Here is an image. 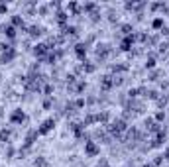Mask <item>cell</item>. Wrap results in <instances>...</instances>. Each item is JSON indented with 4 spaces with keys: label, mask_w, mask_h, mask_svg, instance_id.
Segmentation results:
<instances>
[{
    "label": "cell",
    "mask_w": 169,
    "mask_h": 167,
    "mask_svg": "<svg viewBox=\"0 0 169 167\" xmlns=\"http://www.w3.org/2000/svg\"><path fill=\"white\" fill-rule=\"evenodd\" d=\"M53 128H55V120H53V118H47L45 122L38 128V134H39V136H45V134H49Z\"/></svg>",
    "instance_id": "cell-1"
},
{
    "label": "cell",
    "mask_w": 169,
    "mask_h": 167,
    "mask_svg": "<svg viewBox=\"0 0 169 167\" xmlns=\"http://www.w3.org/2000/svg\"><path fill=\"white\" fill-rule=\"evenodd\" d=\"M100 148L96 146L94 142H84V153L89 155V157H94V155H99Z\"/></svg>",
    "instance_id": "cell-2"
},
{
    "label": "cell",
    "mask_w": 169,
    "mask_h": 167,
    "mask_svg": "<svg viewBox=\"0 0 169 167\" xmlns=\"http://www.w3.org/2000/svg\"><path fill=\"white\" fill-rule=\"evenodd\" d=\"M16 57V49L14 47H10V49H6V51H2V55H0V63H10L12 59Z\"/></svg>",
    "instance_id": "cell-3"
},
{
    "label": "cell",
    "mask_w": 169,
    "mask_h": 167,
    "mask_svg": "<svg viewBox=\"0 0 169 167\" xmlns=\"http://www.w3.org/2000/svg\"><path fill=\"white\" fill-rule=\"evenodd\" d=\"M24 120H26V114H24L22 110H14V112H12V116H10V122H12V124H22Z\"/></svg>",
    "instance_id": "cell-4"
},
{
    "label": "cell",
    "mask_w": 169,
    "mask_h": 167,
    "mask_svg": "<svg viewBox=\"0 0 169 167\" xmlns=\"http://www.w3.org/2000/svg\"><path fill=\"white\" fill-rule=\"evenodd\" d=\"M75 53L79 59H84V55H87V45L84 43H77L75 45Z\"/></svg>",
    "instance_id": "cell-5"
},
{
    "label": "cell",
    "mask_w": 169,
    "mask_h": 167,
    "mask_svg": "<svg viewBox=\"0 0 169 167\" xmlns=\"http://www.w3.org/2000/svg\"><path fill=\"white\" fill-rule=\"evenodd\" d=\"M2 30H4V35H6V38H10V39H14L16 38V28H14V26H4V28H2Z\"/></svg>",
    "instance_id": "cell-6"
},
{
    "label": "cell",
    "mask_w": 169,
    "mask_h": 167,
    "mask_svg": "<svg viewBox=\"0 0 169 167\" xmlns=\"http://www.w3.org/2000/svg\"><path fill=\"white\" fill-rule=\"evenodd\" d=\"M38 136H39V134H38V130H32V132L28 134V138H26V148H30V146L33 143V140L38 138Z\"/></svg>",
    "instance_id": "cell-7"
},
{
    "label": "cell",
    "mask_w": 169,
    "mask_h": 167,
    "mask_svg": "<svg viewBox=\"0 0 169 167\" xmlns=\"http://www.w3.org/2000/svg\"><path fill=\"white\" fill-rule=\"evenodd\" d=\"M132 41H134V38H132V35H128V38L122 41V49H124V51H128V49L132 47Z\"/></svg>",
    "instance_id": "cell-8"
},
{
    "label": "cell",
    "mask_w": 169,
    "mask_h": 167,
    "mask_svg": "<svg viewBox=\"0 0 169 167\" xmlns=\"http://www.w3.org/2000/svg\"><path fill=\"white\" fill-rule=\"evenodd\" d=\"M45 51H47V45H45V43H39V45H36V55H43Z\"/></svg>",
    "instance_id": "cell-9"
},
{
    "label": "cell",
    "mask_w": 169,
    "mask_h": 167,
    "mask_svg": "<svg viewBox=\"0 0 169 167\" xmlns=\"http://www.w3.org/2000/svg\"><path fill=\"white\" fill-rule=\"evenodd\" d=\"M161 26H163V18H155V20H153V28L159 30Z\"/></svg>",
    "instance_id": "cell-10"
},
{
    "label": "cell",
    "mask_w": 169,
    "mask_h": 167,
    "mask_svg": "<svg viewBox=\"0 0 169 167\" xmlns=\"http://www.w3.org/2000/svg\"><path fill=\"white\" fill-rule=\"evenodd\" d=\"M12 22H14V26H24V20L20 18V16H14V18H12Z\"/></svg>",
    "instance_id": "cell-11"
},
{
    "label": "cell",
    "mask_w": 169,
    "mask_h": 167,
    "mask_svg": "<svg viewBox=\"0 0 169 167\" xmlns=\"http://www.w3.org/2000/svg\"><path fill=\"white\" fill-rule=\"evenodd\" d=\"M8 138H10V132L8 130H2V132H0V140L4 142V140H8Z\"/></svg>",
    "instance_id": "cell-12"
},
{
    "label": "cell",
    "mask_w": 169,
    "mask_h": 167,
    "mask_svg": "<svg viewBox=\"0 0 169 167\" xmlns=\"http://www.w3.org/2000/svg\"><path fill=\"white\" fill-rule=\"evenodd\" d=\"M33 165H36V167H43V165H45V161L39 157V159H36V161H33Z\"/></svg>",
    "instance_id": "cell-13"
},
{
    "label": "cell",
    "mask_w": 169,
    "mask_h": 167,
    "mask_svg": "<svg viewBox=\"0 0 169 167\" xmlns=\"http://www.w3.org/2000/svg\"><path fill=\"white\" fill-rule=\"evenodd\" d=\"M51 91H53V86L47 85V86H45V95H51Z\"/></svg>",
    "instance_id": "cell-14"
},
{
    "label": "cell",
    "mask_w": 169,
    "mask_h": 167,
    "mask_svg": "<svg viewBox=\"0 0 169 167\" xmlns=\"http://www.w3.org/2000/svg\"><path fill=\"white\" fill-rule=\"evenodd\" d=\"M6 10H8V8H6V4H0V14H4Z\"/></svg>",
    "instance_id": "cell-15"
},
{
    "label": "cell",
    "mask_w": 169,
    "mask_h": 167,
    "mask_svg": "<svg viewBox=\"0 0 169 167\" xmlns=\"http://www.w3.org/2000/svg\"><path fill=\"white\" fill-rule=\"evenodd\" d=\"M146 65H148V67H150V69H151V67H153V65H155V61H153V59H150V61H148V63H146Z\"/></svg>",
    "instance_id": "cell-16"
},
{
    "label": "cell",
    "mask_w": 169,
    "mask_h": 167,
    "mask_svg": "<svg viewBox=\"0 0 169 167\" xmlns=\"http://www.w3.org/2000/svg\"><path fill=\"white\" fill-rule=\"evenodd\" d=\"M144 167H151V165H144Z\"/></svg>",
    "instance_id": "cell-17"
},
{
    "label": "cell",
    "mask_w": 169,
    "mask_h": 167,
    "mask_svg": "<svg viewBox=\"0 0 169 167\" xmlns=\"http://www.w3.org/2000/svg\"><path fill=\"white\" fill-rule=\"evenodd\" d=\"M0 81H2V75H0Z\"/></svg>",
    "instance_id": "cell-18"
}]
</instances>
